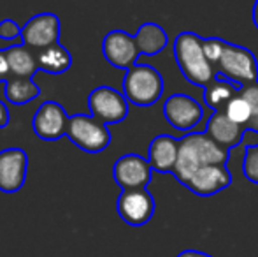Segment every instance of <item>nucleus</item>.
Masks as SVG:
<instances>
[{
    "instance_id": "1",
    "label": "nucleus",
    "mask_w": 258,
    "mask_h": 257,
    "mask_svg": "<svg viewBox=\"0 0 258 257\" xmlns=\"http://www.w3.org/2000/svg\"><path fill=\"white\" fill-rule=\"evenodd\" d=\"M228 161V150L218 146L206 132H191L179 139V155H177L174 175L184 187L191 176L206 166H225Z\"/></svg>"
},
{
    "instance_id": "29",
    "label": "nucleus",
    "mask_w": 258,
    "mask_h": 257,
    "mask_svg": "<svg viewBox=\"0 0 258 257\" xmlns=\"http://www.w3.org/2000/svg\"><path fill=\"white\" fill-rule=\"evenodd\" d=\"M253 23H255L258 28V2L253 6Z\"/></svg>"
},
{
    "instance_id": "26",
    "label": "nucleus",
    "mask_w": 258,
    "mask_h": 257,
    "mask_svg": "<svg viewBox=\"0 0 258 257\" xmlns=\"http://www.w3.org/2000/svg\"><path fill=\"white\" fill-rule=\"evenodd\" d=\"M9 108H7V104L4 102V100H0V130L6 129L7 125H9Z\"/></svg>"
},
{
    "instance_id": "16",
    "label": "nucleus",
    "mask_w": 258,
    "mask_h": 257,
    "mask_svg": "<svg viewBox=\"0 0 258 257\" xmlns=\"http://www.w3.org/2000/svg\"><path fill=\"white\" fill-rule=\"evenodd\" d=\"M246 129L234 124L225 113H213L206 125V134L218 144V146L230 150L237 146L244 137Z\"/></svg>"
},
{
    "instance_id": "7",
    "label": "nucleus",
    "mask_w": 258,
    "mask_h": 257,
    "mask_svg": "<svg viewBox=\"0 0 258 257\" xmlns=\"http://www.w3.org/2000/svg\"><path fill=\"white\" fill-rule=\"evenodd\" d=\"M151 169L148 159L137 153H126L119 157L112 166V176L114 182L121 187V190H137L146 189L151 182Z\"/></svg>"
},
{
    "instance_id": "11",
    "label": "nucleus",
    "mask_w": 258,
    "mask_h": 257,
    "mask_svg": "<svg viewBox=\"0 0 258 257\" xmlns=\"http://www.w3.org/2000/svg\"><path fill=\"white\" fill-rule=\"evenodd\" d=\"M155 213V199L148 189L121 190L118 197V215L132 227H141L151 220Z\"/></svg>"
},
{
    "instance_id": "2",
    "label": "nucleus",
    "mask_w": 258,
    "mask_h": 257,
    "mask_svg": "<svg viewBox=\"0 0 258 257\" xmlns=\"http://www.w3.org/2000/svg\"><path fill=\"white\" fill-rule=\"evenodd\" d=\"M202 41L194 32H183L174 41V55L176 62L179 65V71L191 85L195 86H207L216 79L218 72L209 62H207Z\"/></svg>"
},
{
    "instance_id": "25",
    "label": "nucleus",
    "mask_w": 258,
    "mask_h": 257,
    "mask_svg": "<svg viewBox=\"0 0 258 257\" xmlns=\"http://www.w3.org/2000/svg\"><path fill=\"white\" fill-rule=\"evenodd\" d=\"M11 69H9V62H7V53L0 49V81H7L11 79Z\"/></svg>"
},
{
    "instance_id": "6",
    "label": "nucleus",
    "mask_w": 258,
    "mask_h": 257,
    "mask_svg": "<svg viewBox=\"0 0 258 257\" xmlns=\"http://www.w3.org/2000/svg\"><path fill=\"white\" fill-rule=\"evenodd\" d=\"M90 115L102 124H118L128 115V100L121 92L111 86H99L88 95Z\"/></svg>"
},
{
    "instance_id": "10",
    "label": "nucleus",
    "mask_w": 258,
    "mask_h": 257,
    "mask_svg": "<svg viewBox=\"0 0 258 257\" xmlns=\"http://www.w3.org/2000/svg\"><path fill=\"white\" fill-rule=\"evenodd\" d=\"M163 115L176 130H194L202 122L204 110L186 93H174L163 104Z\"/></svg>"
},
{
    "instance_id": "22",
    "label": "nucleus",
    "mask_w": 258,
    "mask_h": 257,
    "mask_svg": "<svg viewBox=\"0 0 258 257\" xmlns=\"http://www.w3.org/2000/svg\"><path fill=\"white\" fill-rule=\"evenodd\" d=\"M225 115H227L234 124L241 125V127H244L248 130V125L253 117V111H251V108H249V104L246 102V99H242L241 93H237V95L228 102L227 110H225Z\"/></svg>"
},
{
    "instance_id": "21",
    "label": "nucleus",
    "mask_w": 258,
    "mask_h": 257,
    "mask_svg": "<svg viewBox=\"0 0 258 257\" xmlns=\"http://www.w3.org/2000/svg\"><path fill=\"white\" fill-rule=\"evenodd\" d=\"M6 99L11 104L16 106H23V104L32 102L34 99H37L41 95V88L39 85H35L34 79L28 78H11L6 81Z\"/></svg>"
},
{
    "instance_id": "27",
    "label": "nucleus",
    "mask_w": 258,
    "mask_h": 257,
    "mask_svg": "<svg viewBox=\"0 0 258 257\" xmlns=\"http://www.w3.org/2000/svg\"><path fill=\"white\" fill-rule=\"evenodd\" d=\"M177 257H211V255L204 254V252H199V250H184Z\"/></svg>"
},
{
    "instance_id": "20",
    "label": "nucleus",
    "mask_w": 258,
    "mask_h": 257,
    "mask_svg": "<svg viewBox=\"0 0 258 257\" xmlns=\"http://www.w3.org/2000/svg\"><path fill=\"white\" fill-rule=\"evenodd\" d=\"M141 55H158L169 42L165 30L156 23H144L136 34Z\"/></svg>"
},
{
    "instance_id": "17",
    "label": "nucleus",
    "mask_w": 258,
    "mask_h": 257,
    "mask_svg": "<svg viewBox=\"0 0 258 257\" xmlns=\"http://www.w3.org/2000/svg\"><path fill=\"white\" fill-rule=\"evenodd\" d=\"M7 62H9L11 76L13 78H28L32 79L39 71L37 65V52L25 44H18L6 49Z\"/></svg>"
},
{
    "instance_id": "12",
    "label": "nucleus",
    "mask_w": 258,
    "mask_h": 257,
    "mask_svg": "<svg viewBox=\"0 0 258 257\" xmlns=\"http://www.w3.org/2000/svg\"><path fill=\"white\" fill-rule=\"evenodd\" d=\"M69 115L61 104L54 100H46L35 111L32 129L37 137L44 141H56L67 134L69 127Z\"/></svg>"
},
{
    "instance_id": "14",
    "label": "nucleus",
    "mask_w": 258,
    "mask_h": 257,
    "mask_svg": "<svg viewBox=\"0 0 258 257\" xmlns=\"http://www.w3.org/2000/svg\"><path fill=\"white\" fill-rule=\"evenodd\" d=\"M230 183L232 175L227 166H206L191 176L186 187L197 195H213L227 189Z\"/></svg>"
},
{
    "instance_id": "24",
    "label": "nucleus",
    "mask_w": 258,
    "mask_h": 257,
    "mask_svg": "<svg viewBox=\"0 0 258 257\" xmlns=\"http://www.w3.org/2000/svg\"><path fill=\"white\" fill-rule=\"evenodd\" d=\"M242 171H244V176L249 182L258 185V144H253V146L246 148Z\"/></svg>"
},
{
    "instance_id": "23",
    "label": "nucleus",
    "mask_w": 258,
    "mask_h": 257,
    "mask_svg": "<svg viewBox=\"0 0 258 257\" xmlns=\"http://www.w3.org/2000/svg\"><path fill=\"white\" fill-rule=\"evenodd\" d=\"M225 46H227V42L221 41V39H218V37H209V39H204V41H202V49H204L207 62L213 65L214 69L218 67L221 57H223Z\"/></svg>"
},
{
    "instance_id": "9",
    "label": "nucleus",
    "mask_w": 258,
    "mask_h": 257,
    "mask_svg": "<svg viewBox=\"0 0 258 257\" xmlns=\"http://www.w3.org/2000/svg\"><path fill=\"white\" fill-rule=\"evenodd\" d=\"M102 53L104 59L112 67L128 71L134 65H137L141 49L136 41V35H130L123 30H112L104 37Z\"/></svg>"
},
{
    "instance_id": "19",
    "label": "nucleus",
    "mask_w": 258,
    "mask_h": 257,
    "mask_svg": "<svg viewBox=\"0 0 258 257\" xmlns=\"http://www.w3.org/2000/svg\"><path fill=\"white\" fill-rule=\"evenodd\" d=\"M237 93H239V88L234 83L216 76V79L206 88L204 97H206L207 106H209L214 113H225L228 102H230Z\"/></svg>"
},
{
    "instance_id": "5",
    "label": "nucleus",
    "mask_w": 258,
    "mask_h": 257,
    "mask_svg": "<svg viewBox=\"0 0 258 257\" xmlns=\"http://www.w3.org/2000/svg\"><path fill=\"white\" fill-rule=\"evenodd\" d=\"M67 136L83 151L99 153L111 143V130L92 115H72L69 118Z\"/></svg>"
},
{
    "instance_id": "8",
    "label": "nucleus",
    "mask_w": 258,
    "mask_h": 257,
    "mask_svg": "<svg viewBox=\"0 0 258 257\" xmlns=\"http://www.w3.org/2000/svg\"><path fill=\"white\" fill-rule=\"evenodd\" d=\"M58 39H60V20L53 13L35 14L25 23V27H21V41L35 52L58 44Z\"/></svg>"
},
{
    "instance_id": "15",
    "label": "nucleus",
    "mask_w": 258,
    "mask_h": 257,
    "mask_svg": "<svg viewBox=\"0 0 258 257\" xmlns=\"http://www.w3.org/2000/svg\"><path fill=\"white\" fill-rule=\"evenodd\" d=\"M177 155H179V139L169 134H160L151 141L148 150V162L153 171L174 173Z\"/></svg>"
},
{
    "instance_id": "18",
    "label": "nucleus",
    "mask_w": 258,
    "mask_h": 257,
    "mask_svg": "<svg viewBox=\"0 0 258 257\" xmlns=\"http://www.w3.org/2000/svg\"><path fill=\"white\" fill-rule=\"evenodd\" d=\"M37 65L39 71L46 72V74H63L71 69L72 65V55L67 48L58 42V44H53L49 48L39 49L37 52Z\"/></svg>"
},
{
    "instance_id": "3",
    "label": "nucleus",
    "mask_w": 258,
    "mask_h": 257,
    "mask_svg": "<svg viewBox=\"0 0 258 257\" xmlns=\"http://www.w3.org/2000/svg\"><path fill=\"white\" fill-rule=\"evenodd\" d=\"M163 78L155 67L137 64L125 72L123 78V95L136 106H151L162 97Z\"/></svg>"
},
{
    "instance_id": "13",
    "label": "nucleus",
    "mask_w": 258,
    "mask_h": 257,
    "mask_svg": "<svg viewBox=\"0 0 258 257\" xmlns=\"http://www.w3.org/2000/svg\"><path fill=\"white\" fill-rule=\"evenodd\" d=\"M28 155L23 148H6L0 151V190L6 194L18 192L25 185Z\"/></svg>"
},
{
    "instance_id": "28",
    "label": "nucleus",
    "mask_w": 258,
    "mask_h": 257,
    "mask_svg": "<svg viewBox=\"0 0 258 257\" xmlns=\"http://www.w3.org/2000/svg\"><path fill=\"white\" fill-rule=\"evenodd\" d=\"M248 130H255V132H258V117L251 118V122H249V125H248Z\"/></svg>"
},
{
    "instance_id": "4",
    "label": "nucleus",
    "mask_w": 258,
    "mask_h": 257,
    "mask_svg": "<svg viewBox=\"0 0 258 257\" xmlns=\"http://www.w3.org/2000/svg\"><path fill=\"white\" fill-rule=\"evenodd\" d=\"M218 78L234 83L239 90L244 86L258 83V64L249 49L242 46L228 44L225 46L223 57L216 67Z\"/></svg>"
}]
</instances>
